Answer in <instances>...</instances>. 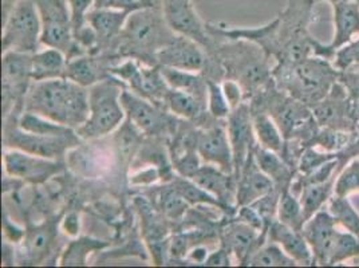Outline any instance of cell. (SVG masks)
<instances>
[{"mask_svg":"<svg viewBox=\"0 0 359 268\" xmlns=\"http://www.w3.org/2000/svg\"><path fill=\"white\" fill-rule=\"evenodd\" d=\"M23 109L76 130L89 116V89L69 78L36 81L29 88Z\"/></svg>","mask_w":359,"mask_h":268,"instance_id":"1","label":"cell"},{"mask_svg":"<svg viewBox=\"0 0 359 268\" xmlns=\"http://www.w3.org/2000/svg\"><path fill=\"white\" fill-rule=\"evenodd\" d=\"M339 76L341 72L332 60L318 55L309 57L295 66L273 69L276 86L310 107L329 94Z\"/></svg>","mask_w":359,"mask_h":268,"instance_id":"2","label":"cell"},{"mask_svg":"<svg viewBox=\"0 0 359 268\" xmlns=\"http://www.w3.org/2000/svg\"><path fill=\"white\" fill-rule=\"evenodd\" d=\"M123 83L118 78H104L89 88V116L76 129L83 140H95L116 132L126 117L121 95Z\"/></svg>","mask_w":359,"mask_h":268,"instance_id":"3","label":"cell"},{"mask_svg":"<svg viewBox=\"0 0 359 268\" xmlns=\"http://www.w3.org/2000/svg\"><path fill=\"white\" fill-rule=\"evenodd\" d=\"M42 38V19L32 0H19L3 19L1 47L6 51L34 54L39 50Z\"/></svg>","mask_w":359,"mask_h":268,"instance_id":"4","label":"cell"},{"mask_svg":"<svg viewBox=\"0 0 359 268\" xmlns=\"http://www.w3.org/2000/svg\"><path fill=\"white\" fill-rule=\"evenodd\" d=\"M175 34L165 22L161 7L148 6L129 15L118 38L126 48H133L135 51L153 50L156 57L157 51Z\"/></svg>","mask_w":359,"mask_h":268,"instance_id":"5","label":"cell"},{"mask_svg":"<svg viewBox=\"0 0 359 268\" xmlns=\"http://www.w3.org/2000/svg\"><path fill=\"white\" fill-rule=\"evenodd\" d=\"M42 19V38L45 47L63 51L67 60L83 55L85 50L76 43L70 10L66 0H32Z\"/></svg>","mask_w":359,"mask_h":268,"instance_id":"6","label":"cell"},{"mask_svg":"<svg viewBox=\"0 0 359 268\" xmlns=\"http://www.w3.org/2000/svg\"><path fill=\"white\" fill-rule=\"evenodd\" d=\"M81 137L78 133L67 135H45V134L30 133L19 126L6 128L4 144L7 149H19L38 154L46 159L58 160L66 152L79 144Z\"/></svg>","mask_w":359,"mask_h":268,"instance_id":"7","label":"cell"},{"mask_svg":"<svg viewBox=\"0 0 359 268\" xmlns=\"http://www.w3.org/2000/svg\"><path fill=\"white\" fill-rule=\"evenodd\" d=\"M32 81V54L3 53V109L4 116L15 104L23 105Z\"/></svg>","mask_w":359,"mask_h":268,"instance_id":"8","label":"cell"},{"mask_svg":"<svg viewBox=\"0 0 359 268\" xmlns=\"http://www.w3.org/2000/svg\"><path fill=\"white\" fill-rule=\"evenodd\" d=\"M3 165L7 177L23 180L32 184L46 182L63 170V165L58 160L7 148L3 156Z\"/></svg>","mask_w":359,"mask_h":268,"instance_id":"9","label":"cell"},{"mask_svg":"<svg viewBox=\"0 0 359 268\" xmlns=\"http://www.w3.org/2000/svg\"><path fill=\"white\" fill-rule=\"evenodd\" d=\"M334 35L329 43L316 39L315 55L332 60L337 50L359 36V1L342 0L332 4Z\"/></svg>","mask_w":359,"mask_h":268,"instance_id":"10","label":"cell"},{"mask_svg":"<svg viewBox=\"0 0 359 268\" xmlns=\"http://www.w3.org/2000/svg\"><path fill=\"white\" fill-rule=\"evenodd\" d=\"M156 62L164 67L198 73L207 66V54L203 45L194 39L175 34L156 54Z\"/></svg>","mask_w":359,"mask_h":268,"instance_id":"11","label":"cell"},{"mask_svg":"<svg viewBox=\"0 0 359 268\" xmlns=\"http://www.w3.org/2000/svg\"><path fill=\"white\" fill-rule=\"evenodd\" d=\"M160 6L170 30L208 46L210 35L207 23L200 19L192 0H160Z\"/></svg>","mask_w":359,"mask_h":268,"instance_id":"12","label":"cell"},{"mask_svg":"<svg viewBox=\"0 0 359 268\" xmlns=\"http://www.w3.org/2000/svg\"><path fill=\"white\" fill-rule=\"evenodd\" d=\"M226 132L233 150L235 176L239 179L240 173L248 157L257 147L254 133L252 112L250 106L240 105L239 107L231 112L226 119Z\"/></svg>","mask_w":359,"mask_h":268,"instance_id":"13","label":"cell"},{"mask_svg":"<svg viewBox=\"0 0 359 268\" xmlns=\"http://www.w3.org/2000/svg\"><path fill=\"white\" fill-rule=\"evenodd\" d=\"M313 116L320 128L355 132L357 128L350 117V95L344 83L338 81L329 94L315 104Z\"/></svg>","mask_w":359,"mask_h":268,"instance_id":"14","label":"cell"},{"mask_svg":"<svg viewBox=\"0 0 359 268\" xmlns=\"http://www.w3.org/2000/svg\"><path fill=\"white\" fill-rule=\"evenodd\" d=\"M197 153L205 164L219 166L226 173H235L233 150L226 128L213 125L197 135Z\"/></svg>","mask_w":359,"mask_h":268,"instance_id":"15","label":"cell"},{"mask_svg":"<svg viewBox=\"0 0 359 268\" xmlns=\"http://www.w3.org/2000/svg\"><path fill=\"white\" fill-rule=\"evenodd\" d=\"M337 231L338 225L326 208L316 212L303 225L302 234L313 251L315 266H327Z\"/></svg>","mask_w":359,"mask_h":268,"instance_id":"16","label":"cell"},{"mask_svg":"<svg viewBox=\"0 0 359 268\" xmlns=\"http://www.w3.org/2000/svg\"><path fill=\"white\" fill-rule=\"evenodd\" d=\"M121 101L125 113L140 132L158 134L164 129V113L148 98H144L132 90L123 89Z\"/></svg>","mask_w":359,"mask_h":268,"instance_id":"17","label":"cell"},{"mask_svg":"<svg viewBox=\"0 0 359 268\" xmlns=\"http://www.w3.org/2000/svg\"><path fill=\"white\" fill-rule=\"evenodd\" d=\"M267 238L271 241L278 243L285 250V253L297 262L298 266H315L314 255L302 231L294 229L275 219L269 224Z\"/></svg>","mask_w":359,"mask_h":268,"instance_id":"18","label":"cell"},{"mask_svg":"<svg viewBox=\"0 0 359 268\" xmlns=\"http://www.w3.org/2000/svg\"><path fill=\"white\" fill-rule=\"evenodd\" d=\"M275 188V182L259 169L252 153L240 173L236 203L240 207L254 204L255 201L271 194Z\"/></svg>","mask_w":359,"mask_h":268,"instance_id":"19","label":"cell"},{"mask_svg":"<svg viewBox=\"0 0 359 268\" xmlns=\"http://www.w3.org/2000/svg\"><path fill=\"white\" fill-rule=\"evenodd\" d=\"M266 238L267 234H263L252 225L238 220L225 228L223 247L228 250V253L235 255L240 263H245L251 253L263 244Z\"/></svg>","mask_w":359,"mask_h":268,"instance_id":"20","label":"cell"},{"mask_svg":"<svg viewBox=\"0 0 359 268\" xmlns=\"http://www.w3.org/2000/svg\"><path fill=\"white\" fill-rule=\"evenodd\" d=\"M192 180L204 191L215 196L224 207H229V203L232 200H236L238 189H235L236 185L233 182L232 175L226 173L216 165H201Z\"/></svg>","mask_w":359,"mask_h":268,"instance_id":"21","label":"cell"},{"mask_svg":"<svg viewBox=\"0 0 359 268\" xmlns=\"http://www.w3.org/2000/svg\"><path fill=\"white\" fill-rule=\"evenodd\" d=\"M132 11L113 8H93L88 15V25L94 30L98 43L118 38Z\"/></svg>","mask_w":359,"mask_h":268,"instance_id":"22","label":"cell"},{"mask_svg":"<svg viewBox=\"0 0 359 268\" xmlns=\"http://www.w3.org/2000/svg\"><path fill=\"white\" fill-rule=\"evenodd\" d=\"M254 159L259 169L275 182L278 189L283 191L291 187V182L295 179V172L280 153L257 145L254 150Z\"/></svg>","mask_w":359,"mask_h":268,"instance_id":"23","label":"cell"},{"mask_svg":"<svg viewBox=\"0 0 359 268\" xmlns=\"http://www.w3.org/2000/svg\"><path fill=\"white\" fill-rule=\"evenodd\" d=\"M69 60L63 51L45 47L32 54V81H47L66 78Z\"/></svg>","mask_w":359,"mask_h":268,"instance_id":"24","label":"cell"},{"mask_svg":"<svg viewBox=\"0 0 359 268\" xmlns=\"http://www.w3.org/2000/svg\"><path fill=\"white\" fill-rule=\"evenodd\" d=\"M252 121L257 145L282 154L285 145V134L273 117L267 112L256 110L252 113Z\"/></svg>","mask_w":359,"mask_h":268,"instance_id":"25","label":"cell"},{"mask_svg":"<svg viewBox=\"0 0 359 268\" xmlns=\"http://www.w3.org/2000/svg\"><path fill=\"white\" fill-rule=\"evenodd\" d=\"M334 185L335 179L318 184H304L300 187L297 194L299 196L307 220L316 212L327 207L330 199L334 196Z\"/></svg>","mask_w":359,"mask_h":268,"instance_id":"26","label":"cell"},{"mask_svg":"<svg viewBox=\"0 0 359 268\" xmlns=\"http://www.w3.org/2000/svg\"><path fill=\"white\" fill-rule=\"evenodd\" d=\"M161 73L170 89L184 90L200 98L203 102H207V81L200 78L192 72H184L172 67L161 66Z\"/></svg>","mask_w":359,"mask_h":268,"instance_id":"27","label":"cell"},{"mask_svg":"<svg viewBox=\"0 0 359 268\" xmlns=\"http://www.w3.org/2000/svg\"><path fill=\"white\" fill-rule=\"evenodd\" d=\"M66 78H69L70 81L83 88H91L105 76L98 60L91 57L79 55L76 58L69 60Z\"/></svg>","mask_w":359,"mask_h":268,"instance_id":"28","label":"cell"},{"mask_svg":"<svg viewBox=\"0 0 359 268\" xmlns=\"http://www.w3.org/2000/svg\"><path fill=\"white\" fill-rule=\"evenodd\" d=\"M107 243L98 239L79 238L67 244L60 256V266H88L90 255L105 250Z\"/></svg>","mask_w":359,"mask_h":268,"instance_id":"29","label":"cell"},{"mask_svg":"<svg viewBox=\"0 0 359 268\" xmlns=\"http://www.w3.org/2000/svg\"><path fill=\"white\" fill-rule=\"evenodd\" d=\"M252 267H295L297 262L285 253V250L275 241L263 243L245 262Z\"/></svg>","mask_w":359,"mask_h":268,"instance_id":"30","label":"cell"},{"mask_svg":"<svg viewBox=\"0 0 359 268\" xmlns=\"http://www.w3.org/2000/svg\"><path fill=\"white\" fill-rule=\"evenodd\" d=\"M326 209L339 228L359 236V210L351 203L350 196L334 194Z\"/></svg>","mask_w":359,"mask_h":268,"instance_id":"31","label":"cell"},{"mask_svg":"<svg viewBox=\"0 0 359 268\" xmlns=\"http://www.w3.org/2000/svg\"><path fill=\"white\" fill-rule=\"evenodd\" d=\"M359 257V236L338 227L329 255L327 266H342L353 263Z\"/></svg>","mask_w":359,"mask_h":268,"instance_id":"32","label":"cell"},{"mask_svg":"<svg viewBox=\"0 0 359 268\" xmlns=\"http://www.w3.org/2000/svg\"><path fill=\"white\" fill-rule=\"evenodd\" d=\"M203 101L184 90L169 89L165 97L166 109L182 119H197L203 110Z\"/></svg>","mask_w":359,"mask_h":268,"instance_id":"33","label":"cell"},{"mask_svg":"<svg viewBox=\"0 0 359 268\" xmlns=\"http://www.w3.org/2000/svg\"><path fill=\"white\" fill-rule=\"evenodd\" d=\"M276 220L298 231H302L303 225L307 222L299 196L290 188H285L280 194L276 209Z\"/></svg>","mask_w":359,"mask_h":268,"instance_id":"34","label":"cell"},{"mask_svg":"<svg viewBox=\"0 0 359 268\" xmlns=\"http://www.w3.org/2000/svg\"><path fill=\"white\" fill-rule=\"evenodd\" d=\"M18 126L26 132L45 135H67L76 132L73 128H69L66 125H62L55 121L29 112H23V114L18 121Z\"/></svg>","mask_w":359,"mask_h":268,"instance_id":"35","label":"cell"},{"mask_svg":"<svg viewBox=\"0 0 359 268\" xmlns=\"http://www.w3.org/2000/svg\"><path fill=\"white\" fill-rule=\"evenodd\" d=\"M173 187L179 191V194L185 199V201L188 204H192V206H212V207L225 208L224 206L215 196H212L207 191H204L192 179H187V177L179 176L177 179L173 181Z\"/></svg>","mask_w":359,"mask_h":268,"instance_id":"36","label":"cell"},{"mask_svg":"<svg viewBox=\"0 0 359 268\" xmlns=\"http://www.w3.org/2000/svg\"><path fill=\"white\" fill-rule=\"evenodd\" d=\"M359 194V157L350 160L339 170L335 185L334 194L337 196H351Z\"/></svg>","mask_w":359,"mask_h":268,"instance_id":"37","label":"cell"},{"mask_svg":"<svg viewBox=\"0 0 359 268\" xmlns=\"http://www.w3.org/2000/svg\"><path fill=\"white\" fill-rule=\"evenodd\" d=\"M207 105H208V113L215 119H226L231 114L232 109L225 97L224 90L222 88V83L215 82L212 79H207Z\"/></svg>","mask_w":359,"mask_h":268,"instance_id":"38","label":"cell"},{"mask_svg":"<svg viewBox=\"0 0 359 268\" xmlns=\"http://www.w3.org/2000/svg\"><path fill=\"white\" fill-rule=\"evenodd\" d=\"M53 229L48 227H39L31 231L30 234L25 238V250L31 259L39 257L45 255L53 241Z\"/></svg>","mask_w":359,"mask_h":268,"instance_id":"39","label":"cell"},{"mask_svg":"<svg viewBox=\"0 0 359 268\" xmlns=\"http://www.w3.org/2000/svg\"><path fill=\"white\" fill-rule=\"evenodd\" d=\"M332 63L341 73L359 67V36L337 50Z\"/></svg>","mask_w":359,"mask_h":268,"instance_id":"40","label":"cell"},{"mask_svg":"<svg viewBox=\"0 0 359 268\" xmlns=\"http://www.w3.org/2000/svg\"><path fill=\"white\" fill-rule=\"evenodd\" d=\"M188 206L189 204L185 201V199L179 194V191L175 187L165 189L161 194V209L170 219H180L188 209Z\"/></svg>","mask_w":359,"mask_h":268,"instance_id":"41","label":"cell"},{"mask_svg":"<svg viewBox=\"0 0 359 268\" xmlns=\"http://www.w3.org/2000/svg\"><path fill=\"white\" fill-rule=\"evenodd\" d=\"M66 3L70 10L73 31L76 34L88 26V15L94 8V0H66Z\"/></svg>","mask_w":359,"mask_h":268,"instance_id":"42","label":"cell"},{"mask_svg":"<svg viewBox=\"0 0 359 268\" xmlns=\"http://www.w3.org/2000/svg\"><path fill=\"white\" fill-rule=\"evenodd\" d=\"M222 88L224 90L225 97H226L232 110L239 107L240 105L244 104L243 101L245 97V91L239 81L225 79L224 82H222Z\"/></svg>","mask_w":359,"mask_h":268,"instance_id":"43","label":"cell"},{"mask_svg":"<svg viewBox=\"0 0 359 268\" xmlns=\"http://www.w3.org/2000/svg\"><path fill=\"white\" fill-rule=\"evenodd\" d=\"M142 7H148L142 0H94V8H113L135 11Z\"/></svg>","mask_w":359,"mask_h":268,"instance_id":"44","label":"cell"},{"mask_svg":"<svg viewBox=\"0 0 359 268\" xmlns=\"http://www.w3.org/2000/svg\"><path fill=\"white\" fill-rule=\"evenodd\" d=\"M157 180H160V172L154 166L142 169L138 173H135V176L130 177L132 184H135V185H149V184L156 182Z\"/></svg>","mask_w":359,"mask_h":268,"instance_id":"45","label":"cell"},{"mask_svg":"<svg viewBox=\"0 0 359 268\" xmlns=\"http://www.w3.org/2000/svg\"><path fill=\"white\" fill-rule=\"evenodd\" d=\"M205 266H231V257L228 250L222 247L220 250L210 253L205 262Z\"/></svg>","mask_w":359,"mask_h":268,"instance_id":"46","label":"cell"},{"mask_svg":"<svg viewBox=\"0 0 359 268\" xmlns=\"http://www.w3.org/2000/svg\"><path fill=\"white\" fill-rule=\"evenodd\" d=\"M208 256H210L208 248L203 247V246H195L192 250H189L187 253L188 260H191L195 264H205Z\"/></svg>","mask_w":359,"mask_h":268,"instance_id":"47","label":"cell"},{"mask_svg":"<svg viewBox=\"0 0 359 268\" xmlns=\"http://www.w3.org/2000/svg\"><path fill=\"white\" fill-rule=\"evenodd\" d=\"M62 228L63 231L70 235V236H76L79 232V217L76 213H69L63 223H62Z\"/></svg>","mask_w":359,"mask_h":268,"instance_id":"48","label":"cell"},{"mask_svg":"<svg viewBox=\"0 0 359 268\" xmlns=\"http://www.w3.org/2000/svg\"><path fill=\"white\" fill-rule=\"evenodd\" d=\"M350 117L353 123L355 125L357 130L359 128V95L358 97H350Z\"/></svg>","mask_w":359,"mask_h":268,"instance_id":"49","label":"cell"},{"mask_svg":"<svg viewBox=\"0 0 359 268\" xmlns=\"http://www.w3.org/2000/svg\"><path fill=\"white\" fill-rule=\"evenodd\" d=\"M147 6H160V0H142Z\"/></svg>","mask_w":359,"mask_h":268,"instance_id":"50","label":"cell"},{"mask_svg":"<svg viewBox=\"0 0 359 268\" xmlns=\"http://www.w3.org/2000/svg\"><path fill=\"white\" fill-rule=\"evenodd\" d=\"M316 1H320V3H327V4H335V3H338V1H342V0H316Z\"/></svg>","mask_w":359,"mask_h":268,"instance_id":"51","label":"cell"},{"mask_svg":"<svg viewBox=\"0 0 359 268\" xmlns=\"http://www.w3.org/2000/svg\"><path fill=\"white\" fill-rule=\"evenodd\" d=\"M358 132H359V128H358Z\"/></svg>","mask_w":359,"mask_h":268,"instance_id":"52","label":"cell"},{"mask_svg":"<svg viewBox=\"0 0 359 268\" xmlns=\"http://www.w3.org/2000/svg\"><path fill=\"white\" fill-rule=\"evenodd\" d=\"M358 1H359V0H358Z\"/></svg>","mask_w":359,"mask_h":268,"instance_id":"53","label":"cell"}]
</instances>
